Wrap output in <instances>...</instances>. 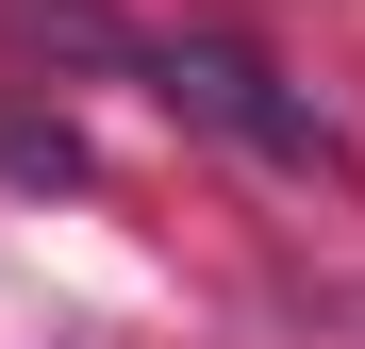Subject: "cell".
I'll return each mask as SVG.
<instances>
[{
	"label": "cell",
	"mask_w": 365,
	"mask_h": 349,
	"mask_svg": "<svg viewBox=\"0 0 365 349\" xmlns=\"http://www.w3.org/2000/svg\"><path fill=\"white\" fill-rule=\"evenodd\" d=\"M0 50H17V67H50V84H133V17H116V0H0Z\"/></svg>",
	"instance_id": "2"
},
{
	"label": "cell",
	"mask_w": 365,
	"mask_h": 349,
	"mask_svg": "<svg viewBox=\"0 0 365 349\" xmlns=\"http://www.w3.org/2000/svg\"><path fill=\"white\" fill-rule=\"evenodd\" d=\"M133 84H150L200 150H250V166H299V183H349L332 100H316V84H282L250 34H150V50H133Z\"/></svg>",
	"instance_id": "1"
},
{
	"label": "cell",
	"mask_w": 365,
	"mask_h": 349,
	"mask_svg": "<svg viewBox=\"0 0 365 349\" xmlns=\"http://www.w3.org/2000/svg\"><path fill=\"white\" fill-rule=\"evenodd\" d=\"M0 183H83V133L67 116H0Z\"/></svg>",
	"instance_id": "3"
}]
</instances>
